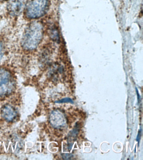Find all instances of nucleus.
I'll use <instances>...</instances> for the list:
<instances>
[{"mask_svg": "<svg viewBox=\"0 0 143 160\" xmlns=\"http://www.w3.org/2000/svg\"><path fill=\"white\" fill-rule=\"evenodd\" d=\"M43 27L39 22H31L26 29L22 39V46L27 50L36 49L43 36Z\"/></svg>", "mask_w": 143, "mask_h": 160, "instance_id": "obj_1", "label": "nucleus"}, {"mask_svg": "<svg viewBox=\"0 0 143 160\" xmlns=\"http://www.w3.org/2000/svg\"><path fill=\"white\" fill-rule=\"evenodd\" d=\"M49 4V0H30L26 7V16L31 19L42 17L47 12Z\"/></svg>", "mask_w": 143, "mask_h": 160, "instance_id": "obj_2", "label": "nucleus"}, {"mask_svg": "<svg viewBox=\"0 0 143 160\" xmlns=\"http://www.w3.org/2000/svg\"><path fill=\"white\" fill-rule=\"evenodd\" d=\"M15 87V82L12 74L8 70L0 68V96L10 94Z\"/></svg>", "mask_w": 143, "mask_h": 160, "instance_id": "obj_3", "label": "nucleus"}, {"mask_svg": "<svg viewBox=\"0 0 143 160\" xmlns=\"http://www.w3.org/2000/svg\"><path fill=\"white\" fill-rule=\"evenodd\" d=\"M26 0H9L7 8L10 13L17 16L21 13L26 4Z\"/></svg>", "mask_w": 143, "mask_h": 160, "instance_id": "obj_4", "label": "nucleus"}, {"mask_svg": "<svg viewBox=\"0 0 143 160\" xmlns=\"http://www.w3.org/2000/svg\"><path fill=\"white\" fill-rule=\"evenodd\" d=\"M2 116L6 121L12 122L17 117V112L12 106L7 105L2 109Z\"/></svg>", "mask_w": 143, "mask_h": 160, "instance_id": "obj_5", "label": "nucleus"}, {"mask_svg": "<svg viewBox=\"0 0 143 160\" xmlns=\"http://www.w3.org/2000/svg\"><path fill=\"white\" fill-rule=\"evenodd\" d=\"M50 36L53 41L56 42L59 41V35L58 31L56 28H52L50 32Z\"/></svg>", "mask_w": 143, "mask_h": 160, "instance_id": "obj_6", "label": "nucleus"}, {"mask_svg": "<svg viewBox=\"0 0 143 160\" xmlns=\"http://www.w3.org/2000/svg\"><path fill=\"white\" fill-rule=\"evenodd\" d=\"M56 102H58V103H62V102H71V103H73V101H72V100H71V99L69 98L63 99L61 100V101H56Z\"/></svg>", "mask_w": 143, "mask_h": 160, "instance_id": "obj_7", "label": "nucleus"}, {"mask_svg": "<svg viewBox=\"0 0 143 160\" xmlns=\"http://www.w3.org/2000/svg\"><path fill=\"white\" fill-rule=\"evenodd\" d=\"M3 47L2 44L0 43V60L2 59L3 55Z\"/></svg>", "mask_w": 143, "mask_h": 160, "instance_id": "obj_8", "label": "nucleus"}]
</instances>
